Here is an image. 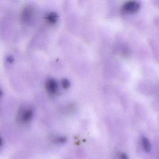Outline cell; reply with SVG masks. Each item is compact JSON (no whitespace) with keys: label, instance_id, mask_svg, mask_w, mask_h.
<instances>
[{"label":"cell","instance_id":"obj_1","mask_svg":"<svg viewBox=\"0 0 159 159\" xmlns=\"http://www.w3.org/2000/svg\"><path fill=\"white\" fill-rule=\"evenodd\" d=\"M140 8V3L137 2L129 1L123 5L122 9L125 12L133 13L136 12Z\"/></svg>","mask_w":159,"mask_h":159},{"label":"cell","instance_id":"obj_11","mask_svg":"<svg viewBox=\"0 0 159 159\" xmlns=\"http://www.w3.org/2000/svg\"><path fill=\"white\" fill-rule=\"evenodd\" d=\"M2 145V140L1 138H0V146H1Z\"/></svg>","mask_w":159,"mask_h":159},{"label":"cell","instance_id":"obj_10","mask_svg":"<svg viewBox=\"0 0 159 159\" xmlns=\"http://www.w3.org/2000/svg\"><path fill=\"white\" fill-rule=\"evenodd\" d=\"M2 91L0 90V97L2 96Z\"/></svg>","mask_w":159,"mask_h":159},{"label":"cell","instance_id":"obj_4","mask_svg":"<svg viewBox=\"0 0 159 159\" xmlns=\"http://www.w3.org/2000/svg\"><path fill=\"white\" fill-rule=\"evenodd\" d=\"M58 19V16L56 12H52L48 14L46 16L45 19L51 25H54L57 23Z\"/></svg>","mask_w":159,"mask_h":159},{"label":"cell","instance_id":"obj_6","mask_svg":"<svg viewBox=\"0 0 159 159\" xmlns=\"http://www.w3.org/2000/svg\"><path fill=\"white\" fill-rule=\"evenodd\" d=\"M143 147L145 151L147 152H149L151 150V146L148 139L146 137H143L142 139Z\"/></svg>","mask_w":159,"mask_h":159},{"label":"cell","instance_id":"obj_3","mask_svg":"<svg viewBox=\"0 0 159 159\" xmlns=\"http://www.w3.org/2000/svg\"><path fill=\"white\" fill-rule=\"evenodd\" d=\"M45 88L49 93L54 94L58 90V84L54 79H49L46 82Z\"/></svg>","mask_w":159,"mask_h":159},{"label":"cell","instance_id":"obj_2","mask_svg":"<svg viewBox=\"0 0 159 159\" xmlns=\"http://www.w3.org/2000/svg\"><path fill=\"white\" fill-rule=\"evenodd\" d=\"M33 9L31 6L25 8L21 14V19L22 21L25 22L29 21L33 15Z\"/></svg>","mask_w":159,"mask_h":159},{"label":"cell","instance_id":"obj_7","mask_svg":"<svg viewBox=\"0 0 159 159\" xmlns=\"http://www.w3.org/2000/svg\"><path fill=\"white\" fill-rule=\"evenodd\" d=\"M62 85L63 88H65V89H67L70 86V81L66 78L63 79L62 80Z\"/></svg>","mask_w":159,"mask_h":159},{"label":"cell","instance_id":"obj_8","mask_svg":"<svg viewBox=\"0 0 159 159\" xmlns=\"http://www.w3.org/2000/svg\"><path fill=\"white\" fill-rule=\"evenodd\" d=\"M121 159H128V156L125 154H122L121 156Z\"/></svg>","mask_w":159,"mask_h":159},{"label":"cell","instance_id":"obj_9","mask_svg":"<svg viewBox=\"0 0 159 159\" xmlns=\"http://www.w3.org/2000/svg\"><path fill=\"white\" fill-rule=\"evenodd\" d=\"M8 59V62H10V63L14 61V59L12 57H9Z\"/></svg>","mask_w":159,"mask_h":159},{"label":"cell","instance_id":"obj_5","mask_svg":"<svg viewBox=\"0 0 159 159\" xmlns=\"http://www.w3.org/2000/svg\"><path fill=\"white\" fill-rule=\"evenodd\" d=\"M33 116V111L31 110H26L23 112L22 116V121L28 122L31 120Z\"/></svg>","mask_w":159,"mask_h":159}]
</instances>
